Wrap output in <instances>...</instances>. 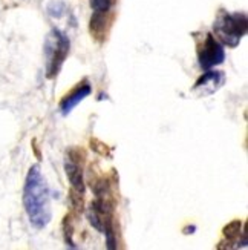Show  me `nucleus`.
<instances>
[{
  "label": "nucleus",
  "mask_w": 248,
  "mask_h": 250,
  "mask_svg": "<svg viewBox=\"0 0 248 250\" xmlns=\"http://www.w3.org/2000/svg\"><path fill=\"white\" fill-rule=\"evenodd\" d=\"M23 206L29 223L37 230L45 229L52 220L51 192L38 165L31 166L23 188Z\"/></svg>",
  "instance_id": "f257e3e1"
},
{
  "label": "nucleus",
  "mask_w": 248,
  "mask_h": 250,
  "mask_svg": "<svg viewBox=\"0 0 248 250\" xmlns=\"http://www.w3.org/2000/svg\"><path fill=\"white\" fill-rule=\"evenodd\" d=\"M213 31L221 45L236 48L247 34V14L219 9L213 23Z\"/></svg>",
  "instance_id": "f03ea898"
},
{
  "label": "nucleus",
  "mask_w": 248,
  "mask_h": 250,
  "mask_svg": "<svg viewBox=\"0 0 248 250\" xmlns=\"http://www.w3.org/2000/svg\"><path fill=\"white\" fill-rule=\"evenodd\" d=\"M71 49L69 37L60 29H52L45 40V69L46 79L52 80L60 74Z\"/></svg>",
  "instance_id": "7ed1b4c3"
},
{
  "label": "nucleus",
  "mask_w": 248,
  "mask_h": 250,
  "mask_svg": "<svg viewBox=\"0 0 248 250\" xmlns=\"http://www.w3.org/2000/svg\"><path fill=\"white\" fill-rule=\"evenodd\" d=\"M191 36L195 39L199 66L204 71H209L224 63L225 51L213 34H210V32H193Z\"/></svg>",
  "instance_id": "20e7f679"
},
{
  "label": "nucleus",
  "mask_w": 248,
  "mask_h": 250,
  "mask_svg": "<svg viewBox=\"0 0 248 250\" xmlns=\"http://www.w3.org/2000/svg\"><path fill=\"white\" fill-rule=\"evenodd\" d=\"M116 0H91L94 14L91 17V34L95 40L104 42L115 19Z\"/></svg>",
  "instance_id": "39448f33"
},
{
  "label": "nucleus",
  "mask_w": 248,
  "mask_h": 250,
  "mask_svg": "<svg viewBox=\"0 0 248 250\" xmlns=\"http://www.w3.org/2000/svg\"><path fill=\"white\" fill-rule=\"evenodd\" d=\"M86 158V152L80 147H71L66 152L64 158V170L71 183L72 192L84 193V178H83V163Z\"/></svg>",
  "instance_id": "423d86ee"
},
{
  "label": "nucleus",
  "mask_w": 248,
  "mask_h": 250,
  "mask_svg": "<svg viewBox=\"0 0 248 250\" xmlns=\"http://www.w3.org/2000/svg\"><path fill=\"white\" fill-rule=\"evenodd\" d=\"M247 229L241 220H234L222 230V240L218 249H247Z\"/></svg>",
  "instance_id": "0eeeda50"
},
{
  "label": "nucleus",
  "mask_w": 248,
  "mask_h": 250,
  "mask_svg": "<svg viewBox=\"0 0 248 250\" xmlns=\"http://www.w3.org/2000/svg\"><path fill=\"white\" fill-rule=\"evenodd\" d=\"M227 80L225 72L222 71H211L209 69L204 75L198 79L195 86L191 88V92L196 97H210L213 94H216Z\"/></svg>",
  "instance_id": "6e6552de"
},
{
  "label": "nucleus",
  "mask_w": 248,
  "mask_h": 250,
  "mask_svg": "<svg viewBox=\"0 0 248 250\" xmlns=\"http://www.w3.org/2000/svg\"><path fill=\"white\" fill-rule=\"evenodd\" d=\"M91 92H92V88L88 82L84 80L78 83L69 94L63 97V100L60 102V114L64 117L69 115L75 109V106H78V103H81L86 97H89Z\"/></svg>",
  "instance_id": "1a4fd4ad"
},
{
  "label": "nucleus",
  "mask_w": 248,
  "mask_h": 250,
  "mask_svg": "<svg viewBox=\"0 0 248 250\" xmlns=\"http://www.w3.org/2000/svg\"><path fill=\"white\" fill-rule=\"evenodd\" d=\"M48 13L52 17L60 19L64 13H66V5H64V2H61V0H52V2L48 5Z\"/></svg>",
  "instance_id": "9d476101"
},
{
  "label": "nucleus",
  "mask_w": 248,
  "mask_h": 250,
  "mask_svg": "<svg viewBox=\"0 0 248 250\" xmlns=\"http://www.w3.org/2000/svg\"><path fill=\"white\" fill-rule=\"evenodd\" d=\"M91 145H92V149H94L95 152H98V154H101V155H106V154H107V145L101 143V141H98V140H92V141H91Z\"/></svg>",
  "instance_id": "9b49d317"
}]
</instances>
